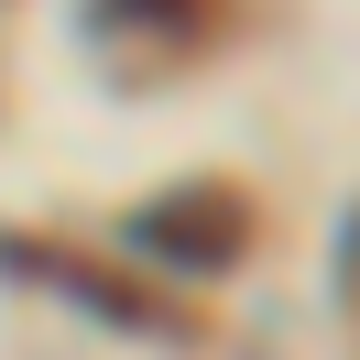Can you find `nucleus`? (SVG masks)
Listing matches in <instances>:
<instances>
[{
  "mask_svg": "<svg viewBox=\"0 0 360 360\" xmlns=\"http://www.w3.org/2000/svg\"><path fill=\"white\" fill-rule=\"evenodd\" d=\"M131 251L164 273H229L251 251V207L229 197V186H186V197H153L131 207Z\"/></svg>",
  "mask_w": 360,
  "mask_h": 360,
  "instance_id": "obj_1",
  "label": "nucleus"
},
{
  "mask_svg": "<svg viewBox=\"0 0 360 360\" xmlns=\"http://www.w3.org/2000/svg\"><path fill=\"white\" fill-rule=\"evenodd\" d=\"M0 262H22V273H44V284H66L77 306H98L110 328H142V338H175V306H153V295L110 284L98 262H77V251H55V240H0Z\"/></svg>",
  "mask_w": 360,
  "mask_h": 360,
  "instance_id": "obj_2",
  "label": "nucleus"
},
{
  "mask_svg": "<svg viewBox=\"0 0 360 360\" xmlns=\"http://www.w3.org/2000/svg\"><path fill=\"white\" fill-rule=\"evenodd\" d=\"M338 316H360V219L338 229Z\"/></svg>",
  "mask_w": 360,
  "mask_h": 360,
  "instance_id": "obj_3",
  "label": "nucleus"
},
{
  "mask_svg": "<svg viewBox=\"0 0 360 360\" xmlns=\"http://www.w3.org/2000/svg\"><path fill=\"white\" fill-rule=\"evenodd\" d=\"M186 0H98V22H175Z\"/></svg>",
  "mask_w": 360,
  "mask_h": 360,
  "instance_id": "obj_4",
  "label": "nucleus"
}]
</instances>
